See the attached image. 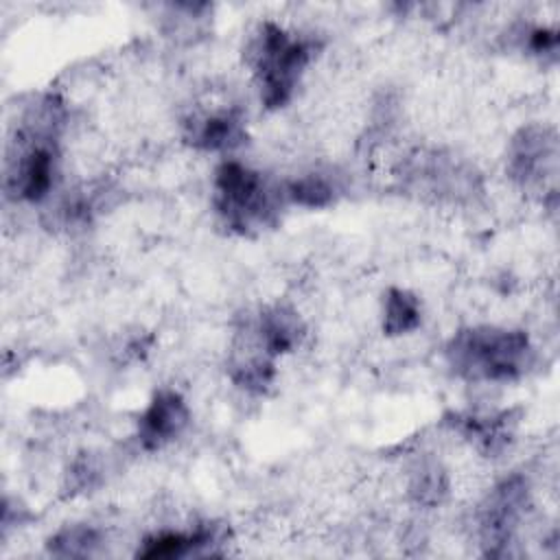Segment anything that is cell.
Here are the masks:
<instances>
[{"label": "cell", "mask_w": 560, "mask_h": 560, "mask_svg": "<svg viewBox=\"0 0 560 560\" xmlns=\"http://www.w3.org/2000/svg\"><path fill=\"white\" fill-rule=\"evenodd\" d=\"M558 44V33L549 28H534L529 35V48L534 52H553Z\"/></svg>", "instance_id": "13"}, {"label": "cell", "mask_w": 560, "mask_h": 560, "mask_svg": "<svg viewBox=\"0 0 560 560\" xmlns=\"http://www.w3.org/2000/svg\"><path fill=\"white\" fill-rule=\"evenodd\" d=\"M96 542V532L88 527H70L50 538V551L57 556H90Z\"/></svg>", "instance_id": "12"}, {"label": "cell", "mask_w": 560, "mask_h": 560, "mask_svg": "<svg viewBox=\"0 0 560 560\" xmlns=\"http://www.w3.org/2000/svg\"><path fill=\"white\" fill-rule=\"evenodd\" d=\"M188 422V407L177 392H158L138 418V440L153 451L177 438Z\"/></svg>", "instance_id": "4"}, {"label": "cell", "mask_w": 560, "mask_h": 560, "mask_svg": "<svg viewBox=\"0 0 560 560\" xmlns=\"http://www.w3.org/2000/svg\"><path fill=\"white\" fill-rule=\"evenodd\" d=\"M55 164L57 158L50 140H44L39 136L33 138L22 149L9 175L15 192L28 201H39L42 197H46L55 182Z\"/></svg>", "instance_id": "5"}, {"label": "cell", "mask_w": 560, "mask_h": 560, "mask_svg": "<svg viewBox=\"0 0 560 560\" xmlns=\"http://www.w3.org/2000/svg\"><path fill=\"white\" fill-rule=\"evenodd\" d=\"M214 206L238 232L269 221L273 206L262 177L238 162H223L214 177Z\"/></svg>", "instance_id": "3"}, {"label": "cell", "mask_w": 560, "mask_h": 560, "mask_svg": "<svg viewBox=\"0 0 560 560\" xmlns=\"http://www.w3.org/2000/svg\"><path fill=\"white\" fill-rule=\"evenodd\" d=\"M420 324L418 298L402 289H389L383 308V330L387 335H405Z\"/></svg>", "instance_id": "10"}, {"label": "cell", "mask_w": 560, "mask_h": 560, "mask_svg": "<svg viewBox=\"0 0 560 560\" xmlns=\"http://www.w3.org/2000/svg\"><path fill=\"white\" fill-rule=\"evenodd\" d=\"M525 505V483L521 479L503 481L483 510L486 545H503Z\"/></svg>", "instance_id": "6"}, {"label": "cell", "mask_w": 560, "mask_h": 560, "mask_svg": "<svg viewBox=\"0 0 560 560\" xmlns=\"http://www.w3.org/2000/svg\"><path fill=\"white\" fill-rule=\"evenodd\" d=\"M287 195L300 203V206H308V208H322L326 203H330L332 199V188L328 182H324L317 175H308V177H300L295 182L289 184Z\"/></svg>", "instance_id": "11"}, {"label": "cell", "mask_w": 560, "mask_h": 560, "mask_svg": "<svg viewBox=\"0 0 560 560\" xmlns=\"http://www.w3.org/2000/svg\"><path fill=\"white\" fill-rule=\"evenodd\" d=\"M190 138L192 144L208 151L232 149L243 140V122L234 112L210 114L192 129Z\"/></svg>", "instance_id": "9"}, {"label": "cell", "mask_w": 560, "mask_h": 560, "mask_svg": "<svg viewBox=\"0 0 560 560\" xmlns=\"http://www.w3.org/2000/svg\"><path fill=\"white\" fill-rule=\"evenodd\" d=\"M311 42L287 33L276 24H265L256 44V74L260 98L267 107H282L311 59Z\"/></svg>", "instance_id": "2"}, {"label": "cell", "mask_w": 560, "mask_h": 560, "mask_svg": "<svg viewBox=\"0 0 560 560\" xmlns=\"http://www.w3.org/2000/svg\"><path fill=\"white\" fill-rule=\"evenodd\" d=\"M258 335H260L265 354L276 357L282 352H289L300 341L302 328L293 313H289L284 308H273V311H267L265 315H260Z\"/></svg>", "instance_id": "8"}, {"label": "cell", "mask_w": 560, "mask_h": 560, "mask_svg": "<svg viewBox=\"0 0 560 560\" xmlns=\"http://www.w3.org/2000/svg\"><path fill=\"white\" fill-rule=\"evenodd\" d=\"M217 536L212 529H195V532H162L142 542L138 556L142 558H182L197 556L201 551H210Z\"/></svg>", "instance_id": "7"}, {"label": "cell", "mask_w": 560, "mask_h": 560, "mask_svg": "<svg viewBox=\"0 0 560 560\" xmlns=\"http://www.w3.org/2000/svg\"><path fill=\"white\" fill-rule=\"evenodd\" d=\"M446 354L453 370L470 381H512L527 370L532 346L521 330L483 326L459 330Z\"/></svg>", "instance_id": "1"}]
</instances>
